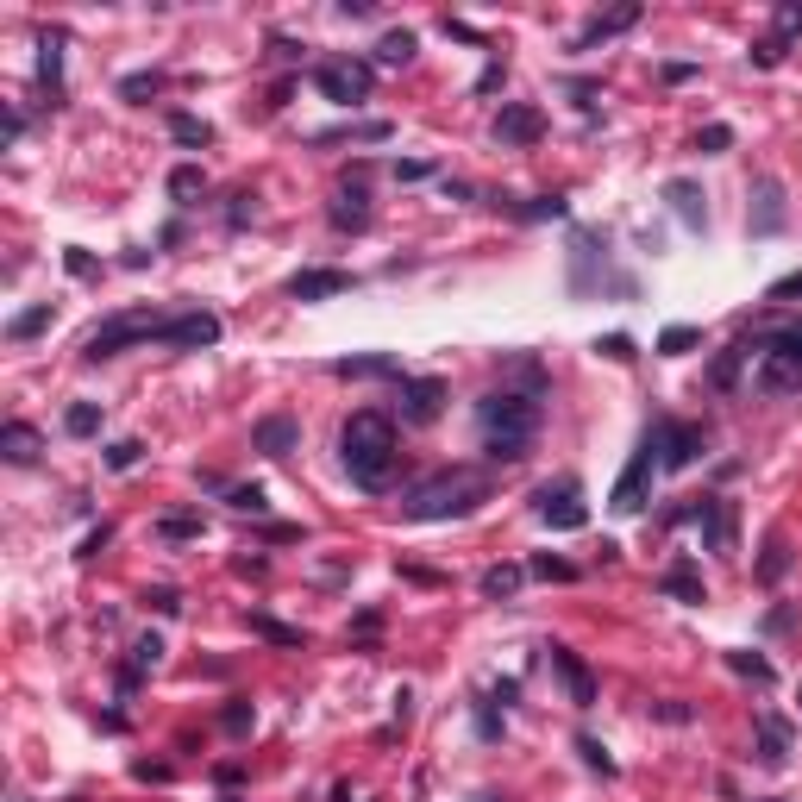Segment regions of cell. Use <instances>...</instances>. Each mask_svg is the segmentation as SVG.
Returning a JSON list of instances; mask_svg holds the SVG:
<instances>
[{"label":"cell","instance_id":"obj_6","mask_svg":"<svg viewBox=\"0 0 802 802\" xmlns=\"http://www.w3.org/2000/svg\"><path fill=\"white\" fill-rule=\"evenodd\" d=\"M533 514H539L546 527H558V533H577V527L589 521V508H583V489H577L571 477L539 489V495H533Z\"/></svg>","mask_w":802,"mask_h":802},{"label":"cell","instance_id":"obj_40","mask_svg":"<svg viewBox=\"0 0 802 802\" xmlns=\"http://www.w3.org/2000/svg\"><path fill=\"white\" fill-rule=\"evenodd\" d=\"M727 665H734L740 677H752V683H771V665H765V658H752V652H727Z\"/></svg>","mask_w":802,"mask_h":802},{"label":"cell","instance_id":"obj_19","mask_svg":"<svg viewBox=\"0 0 802 802\" xmlns=\"http://www.w3.org/2000/svg\"><path fill=\"white\" fill-rule=\"evenodd\" d=\"M633 19H640V7H633V0H627V7H615V13H602V19H589L583 38H577V51H589V44H602V38H615V32H627Z\"/></svg>","mask_w":802,"mask_h":802},{"label":"cell","instance_id":"obj_4","mask_svg":"<svg viewBox=\"0 0 802 802\" xmlns=\"http://www.w3.org/2000/svg\"><path fill=\"white\" fill-rule=\"evenodd\" d=\"M163 333V314H151V308H132V314H113V320H101L94 333L82 339V358L88 364H101V358H120L126 345H138V339H157Z\"/></svg>","mask_w":802,"mask_h":802},{"label":"cell","instance_id":"obj_43","mask_svg":"<svg viewBox=\"0 0 802 802\" xmlns=\"http://www.w3.org/2000/svg\"><path fill=\"white\" fill-rule=\"evenodd\" d=\"M577 752H583V765H589V771H602V777H615V759H608V752H602L596 740H589V734L577 740Z\"/></svg>","mask_w":802,"mask_h":802},{"label":"cell","instance_id":"obj_25","mask_svg":"<svg viewBox=\"0 0 802 802\" xmlns=\"http://www.w3.org/2000/svg\"><path fill=\"white\" fill-rule=\"evenodd\" d=\"M333 226H339V232H364V226H370V207H364L358 188H345V195L333 201Z\"/></svg>","mask_w":802,"mask_h":802},{"label":"cell","instance_id":"obj_38","mask_svg":"<svg viewBox=\"0 0 802 802\" xmlns=\"http://www.w3.org/2000/svg\"><path fill=\"white\" fill-rule=\"evenodd\" d=\"M251 702H226V709H220V727H226V734H251Z\"/></svg>","mask_w":802,"mask_h":802},{"label":"cell","instance_id":"obj_29","mask_svg":"<svg viewBox=\"0 0 802 802\" xmlns=\"http://www.w3.org/2000/svg\"><path fill=\"white\" fill-rule=\"evenodd\" d=\"M170 132H176V145H188V151L214 145V126H207V120H195V113H170Z\"/></svg>","mask_w":802,"mask_h":802},{"label":"cell","instance_id":"obj_24","mask_svg":"<svg viewBox=\"0 0 802 802\" xmlns=\"http://www.w3.org/2000/svg\"><path fill=\"white\" fill-rule=\"evenodd\" d=\"M759 351H771V358H790V364H802V320H784V326H771Z\"/></svg>","mask_w":802,"mask_h":802},{"label":"cell","instance_id":"obj_1","mask_svg":"<svg viewBox=\"0 0 802 802\" xmlns=\"http://www.w3.org/2000/svg\"><path fill=\"white\" fill-rule=\"evenodd\" d=\"M339 458H345V470H351V483H358V489H389L395 458H401L395 420L376 414V408H358L339 427Z\"/></svg>","mask_w":802,"mask_h":802},{"label":"cell","instance_id":"obj_37","mask_svg":"<svg viewBox=\"0 0 802 802\" xmlns=\"http://www.w3.org/2000/svg\"><path fill=\"white\" fill-rule=\"evenodd\" d=\"M251 633H264V640H276V646H301V633L282 627V621H270V615H251Z\"/></svg>","mask_w":802,"mask_h":802},{"label":"cell","instance_id":"obj_27","mask_svg":"<svg viewBox=\"0 0 802 802\" xmlns=\"http://www.w3.org/2000/svg\"><path fill=\"white\" fill-rule=\"evenodd\" d=\"M784 571H790V539L771 533L765 539V558H759V583H784Z\"/></svg>","mask_w":802,"mask_h":802},{"label":"cell","instance_id":"obj_32","mask_svg":"<svg viewBox=\"0 0 802 802\" xmlns=\"http://www.w3.org/2000/svg\"><path fill=\"white\" fill-rule=\"evenodd\" d=\"M696 345H702L696 326H665V333H658V351H665V358H683V351H696Z\"/></svg>","mask_w":802,"mask_h":802},{"label":"cell","instance_id":"obj_14","mask_svg":"<svg viewBox=\"0 0 802 802\" xmlns=\"http://www.w3.org/2000/svg\"><path fill=\"white\" fill-rule=\"evenodd\" d=\"M345 289H351V270H301V276L289 282L295 301H333V295H345Z\"/></svg>","mask_w":802,"mask_h":802},{"label":"cell","instance_id":"obj_21","mask_svg":"<svg viewBox=\"0 0 802 802\" xmlns=\"http://www.w3.org/2000/svg\"><path fill=\"white\" fill-rule=\"evenodd\" d=\"M38 51H44V57H38V82L51 88V101H57V94H63V38H57V32H44Z\"/></svg>","mask_w":802,"mask_h":802},{"label":"cell","instance_id":"obj_16","mask_svg":"<svg viewBox=\"0 0 802 802\" xmlns=\"http://www.w3.org/2000/svg\"><path fill=\"white\" fill-rule=\"evenodd\" d=\"M38 452H44V439H38L32 420H7V427H0V458L7 464H32Z\"/></svg>","mask_w":802,"mask_h":802},{"label":"cell","instance_id":"obj_45","mask_svg":"<svg viewBox=\"0 0 802 802\" xmlns=\"http://www.w3.org/2000/svg\"><path fill=\"white\" fill-rule=\"evenodd\" d=\"M727 145H734L727 126H702V138H696V151H727Z\"/></svg>","mask_w":802,"mask_h":802},{"label":"cell","instance_id":"obj_47","mask_svg":"<svg viewBox=\"0 0 802 802\" xmlns=\"http://www.w3.org/2000/svg\"><path fill=\"white\" fill-rule=\"evenodd\" d=\"M132 777H138V784H170V765H151V759H138V765H132Z\"/></svg>","mask_w":802,"mask_h":802},{"label":"cell","instance_id":"obj_28","mask_svg":"<svg viewBox=\"0 0 802 802\" xmlns=\"http://www.w3.org/2000/svg\"><path fill=\"white\" fill-rule=\"evenodd\" d=\"M63 427L76 433V439H94V433H101V401H69V408H63Z\"/></svg>","mask_w":802,"mask_h":802},{"label":"cell","instance_id":"obj_41","mask_svg":"<svg viewBox=\"0 0 802 802\" xmlns=\"http://www.w3.org/2000/svg\"><path fill=\"white\" fill-rule=\"evenodd\" d=\"M226 502L239 508V514H264V508H270V502H264V489H257V483H251V489H226Z\"/></svg>","mask_w":802,"mask_h":802},{"label":"cell","instance_id":"obj_34","mask_svg":"<svg viewBox=\"0 0 802 802\" xmlns=\"http://www.w3.org/2000/svg\"><path fill=\"white\" fill-rule=\"evenodd\" d=\"M740 358H746V345H727L721 358H715V370H709V383H715V389H734V376H740Z\"/></svg>","mask_w":802,"mask_h":802},{"label":"cell","instance_id":"obj_46","mask_svg":"<svg viewBox=\"0 0 802 802\" xmlns=\"http://www.w3.org/2000/svg\"><path fill=\"white\" fill-rule=\"evenodd\" d=\"M151 608H157V615H182V596H176V589H151V596H145Z\"/></svg>","mask_w":802,"mask_h":802},{"label":"cell","instance_id":"obj_18","mask_svg":"<svg viewBox=\"0 0 802 802\" xmlns=\"http://www.w3.org/2000/svg\"><path fill=\"white\" fill-rule=\"evenodd\" d=\"M665 201L677 207V220L690 226V232H702V226H709V207H702V188H696V182H683V176H677V182L665 188Z\"/></svg>","mask_w":802,"mask_h":802},{"label":"cell","instance_id":"obj_9","mask_svg":"<svg viewBox=\"0 0 802 802\" xmlns=\"http://www.w3.org/2000/svg\"><path fill=\"white\" fill-rule=\"evenodd\" d=\"M214 339H220V320L207 314V308H188L176 320H163V333H157V345H176V351H201V345H214Z\"/></svg>","mask_w":802,"mask_h":802},{"label":"cell","instance_id":"obj_22","mask_svg":"<svg viewBox=\"0 0 802 802\" xmlns=\"http://www.w3.org/2000/svg\"><path fill=\"white\" fill-rule=\"evenodd\" d=\"M195 195H207L201 163H176V170H170V201H176V207H195Z\"/></svg>","mask_w":802,"mask_h":802},{"label":"cell","instance_id":"obj_2","mask_svg":"<svg viewBox=\"0 0 802 802\" xmlns=\"http://www.w3.org/2000/svg\"><path fill=\"white\" fill-rule=\"evenodd\" d=\"M477 420H483V452L495 464H521L539 439V401L521 389H495L477 401Z\"/></svg>","mask_w":802,"mask_h":802},{"label":"cell","instance_id":"obj_31","mask_svg":"<svg viewBox=\"0 0 802 802\" xmlns=\"http://www.w3.org/2000/svg\"><path fill=\"white\" fill-rule=\"evenodd\" d=\"M201 533H207L201 514H163L157 521V539H201Z\"/></svg>","mask_w":802,"mask_h":802},{"label":"cell","instance_id":"obj_3","mask_svg":"<svg viewBox=\"0 0 802 802\" xmlns=\"http://www.w3.org/2000/svg\"><path fill=\"white\" fill-rule=\"evenodd\" d=\"M489 495V483H483V470H470V464H458V470H439V477H427L420 489H408V502H401V514L408 521H452V514H470Z\"/></svg>","mask_w":802,"mask_h":802},{"label":"cell","instance_id":"obj_20","mask_svg":"<svg viewBox=\"0 0 802 802\" xmlns=\"http://www.w3.org/2000/svg\"><path fill=\"white\" fill-rule=\"evenodd\" d=\"M658 589H665V596H677V602H709V589H702V577L690 571V564H671V571L665 577H658Z\"/></svg>","mask_w":802,"mask_h":802},{"label":"cell","instance_id":"obj_51","mask_svg":"<svg viewBox=\"0 0 802 802\" xmlns=\"http://www.w3.org/2000/svg\"><path fill=\"white\" fill-rule=\"evenodd\" d=\"M652 715H658V721H690V709H683V702H652Z\"/></svg>","mask_w":802,"mask_h":802},{"label":"cell","instance_id":"obj_17","mask_svg":"<svg viewBox=\"0 0 802 802\" xmlns=\"http://www.w3.org/2000/svg\"><path fill=\"white\" fill-rule=\"evenodd\" d=\"M752 195H759V207H752V232H777V226H784V188H777V176H759Z\"/></svg>","mask_w":802,"mask_h":802},{"label":"cell","instance_id":"obj_44","mask_svg":"<svg viewBox=\"0 0 802 802\" xmlns=\"http://www.w3.org/2000/svg\"><path fill=\"white\" fill-rule=\"evenodd\" d=\"M558 214H564V201H558V195H546V201H527V207H521V220H558Z\"/></svg>","mask_w":802,"mask_h":802},{"label":"cell","instance_id":"obj_23","mask_svg":"<svg viewBox=\"0 0 802 802\" xmlns=\"http://www.w3.org/2000/svg\"><path fill=\"white\" fill-rule=\"evenodd\" d=\"M759 759L765 765H784L790 759V734H784V721H777V715H759Z\"/></svg>","mask_w":802,"mask_h":802},{"label":"cell","instance_id":"obj_53","mask_svg":"<svg viewBox=\"0 0 802 802\" xmlns=\"http://www.w3.org/2000/svg\"><path fill=\"white\" fill-rule=\"evenodd\" d=\"M477 802H495V796H477Z\"/></svg>","mask_w":802,"mask_h":802},{"label":"cell","instance_id":"obj_11","mask_svg":"<svg viewBox=\"0 0 802 802\" xmlns=\"http://www.w3.org/2000/svg\"><path fill=\"white\" fill-rule=\"evenodd\" d=\"M495 138H502V145H539V138H546V113L527 107V101H508L495 113Z\"/></svg>","mask_w":802,"mask_h":802},{"label":"cell","instance_id":"obj_36","mask_svg":"<svg viewBox=\"0 0 802 802\" xmlns=\"http://www.w3.org/2000/svg\"><path fill=\"white\" fill-rule=\"evenodd\" d=\"M44 326H51V301H44V308H26V314H19V320L7 326V339H32V333H44Z\"/></svg>","mask_w":802,"mask_h":802},{"label":"cell","instance_id":"obj_13","mask_svg":"<svg viewBox=\"0 0 802 802\" xmlns=\"http://www.w3.org/2000/svg\"><path fill=\"white\" fill-rule=\"evenodd\" d=\"M546 652H552V671L564 677V690H571V702H577V709H589V702H596V677L583 671V658H577L571 646H546Z\"/></svg>","mask_w":802,"mask_h":802},{"label":"cell","instance_id":"obj_33","mask_svg":"<svg viewBox=\"0 0 802 802\" xmlns=\"http://www.w3.org/2000/svg\"><path fill=\"white\" fill-rule=\"evenodd\" d=\"M333 376H395V358H339Z\"/></svg>","mask_w":802,"mask_h":802},{"label":"cell","instance_id":"obj_35","mask_svg":"<svg viewBox=\"0 0 802 802\" xmlns=\"http://www.w3.org/2000/svg\"><path fill=\"white\" fill-rule=\"evenodd\" d=\"M120 94H126V101H151V94H163V76H157V69H138V76L120 82Z\"/></svg>","mask_w":802,"mask_h":802},{"label":"cell","instance_id":"obj_50","mask_svg":"<svg viewBox=\"0 0 802 802\" xmlns=\"http://www.w3.org/2000/svg\"><path fill=\"white\" fill-rule=\"evenodd\" d=\"M796 295H802V270L784 276V282H771V301H796Z\"/></svg>","mask_w":802,"mask_h":802},{"label":"cell","instance_id":"obj_49","mask_svg":"<svg viewBox=\"0 0 802 802\" xmlns=\"http://www.w3.org/2000/svg\"><path fill=\"white\" fill-rule=\"evenodd\" d=\"M596 351H608V358H615V364H627V358H633V339H627V333H615V339H602Z\"/></svg>","mask_w":802,"mask_h":802},{"label":"cell","instance_id":"obj_42","mask_svg":"<svg viewBox=\"0 0 802 802\" xmlns=\"http://www.w3.org/2000/svg\"><path fill=\"white\" fill-rule=\"evenodd\" d=\"M533 577H546V583H571L577 571H571L564 558H552V552H546V558H533Z\"/></svg>","mask_w":802,"mask_h":802},{"label":"cell","instance_id":"obj_15","mask_svg":"<svg viewBox=\"0 0 802 802\" xmlns=\"http://www.w3.org/2000/svg\"><path fill=\"white\" fill-rule=\"evenodd\" d=\"M295 439H301V427H295L289 414H270V420H257V427H251V445H257V452H270V458H289Z\"/></svg>","mask_w":802,"mask_h":802},{"label":"cell","instance_id":"obj_12","mask_svg":"<svg viewBox=\"0 0 802 802\" xmlns=\"http://www.w3.org/2000/svg\"><path fill=\"white\" fill-rule=\"evenodd\" d=\"M696 521H702V546L709 552H734V502H727V495L696 502Z\"/></svg>","mask_w":802,"mask_h":802},{"label":"cell","instance_id":"obj_10","mask_svg":"<svg viewBox=\"0 0 802 802\" xmlns=\"http://www.w3.org/2000/svg\"><path fill=\"white\" fill-rule=\"evenodd\" d=\"M652 439H658V470H683L702 452V427H683V420H658Z\"/></svg>","mask_w":802,"mask_h":802},{"label":"cell","instance_id":"obj_39","mask_svg":"<svg viewBox=\"0 0 802 802\" xmlns=\"http://www.w3.org/2000/svg\"><path fill=\"white\" fill-rule=\"evenodd\" d=\"M138 452H145L138 439H113V445H107V470H132V464H138Z\"/></svg>","mask_w":802,"mask_h":802},{"label":"cell","instance_id":"obj_52","mask_svg":"<svg viewBox=\"0 0 802 802\" xmlns=\"http://www.w3.org/2000/svg\"><path fill=\"white\" fill-rule=\"evenodd\" d=\"M777 26H784V32H802V7H777Z\"/></svg>","mask_w":802,"mask_h":802},{"label":"cell","instance_id":"obj_48","mask_svg":"<svg viewBox=\"0 0 802 802\" xmlns=\"http://www.w3.org/2000/svg\"><path fill=\"white\" fill-rule=\"evenodd\" d=\"M777 57H784V38H765V44H752V63H759V69H771Z\"/></svg>","mask_w":802,"mask_h":802},{"label":"cell","instance_id":"obj_26","mask_svg":"<svg viewBox=\"0 0 802 802\" xmlns=\"http://www.w3.org/2000/svg\"><path fill=\"white\" fill-rule=\"evenodd\" d=\"M521 577H527L521 564H489V571H483V596L489 602H508L514 589H521Z\"/></svg>","mask_w":802,"mask_h":802},{"label":"cell","instance_id":"obj_30","mask_svg":"<svg viewBox=\"0 0 802 802\" xmlns=\"http://www.w3.org/2000/svg\"><path fill=\"white\" fill-rule=\"evenodd\" d=\"M414 57V32H383V44H376V63L383 69H401Z\"/></svg>","mask_w":802,"mask_h":802},{"label":"cell","instance_id":"obj_7","mask_svg":"<svg viewBox=\"0 0 802 802\" xmlns=\"http://www.w3.org/2000/svg\"><path fill=\"white\" fill-rule=\"evenodd\" d=\"M314 82H320L326 101L358 107L364 94H370V63H320V69H314Z\"/></svg>","mask_w":802,"mask_h":802},{"label":"cell","instance_id":"obj_5","mask_svg":"<svg viewBox=\"0 0 802 802\" xmlns=\"http://www.w3.org/2000/svg\"><path fill=\"white\" fill-rule=\"evenodd\" d=\"M652 470H658V439H652V427H646L640 452L627 458V470H621L615 495H608V508H615V514H640V508H646V489H652Z\"/></svg>","mask_w":802,"mask_h":802},{"label":"cell","instance_id":"obj_8","mask_svg":"<svg viewBox=\"0 0 802 802\" xmlns=\"http://www.w3.org/2000/svg\"><path fill=\"white\" fill-rule=\"evenodd\" d=\"M401 420L408 427H427V420H439V408H445V383L439 376H401Z\"/></svg>","mask_w":802,"mask_h":802}]
</instances>
